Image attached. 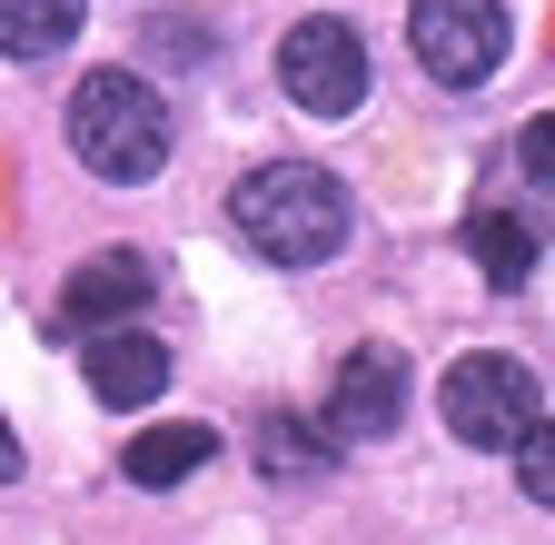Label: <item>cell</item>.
I'll return each mask as SVG.
<instances>
[{
    "mask_svg": "<svg viewBox=\"0 0 555 545\" xmlns=\"http://www.w3.org/2000/svg\"><path fill=\"white\" fill-rule=\"evenodd\" d=\"M229 219H238V238L258 248V258H278V268H318V258H337L347 248V189H337V169H318V159H268V169H248L238 189H229Z\"/></svg>",
    "mask_w": 555,
    "mask_h": 545,
    "instance_id": "1",
    "label": "cell"
},
{
    "mask_svg": "<svg viewBox=\"0 0 555 545\" xmlns=\"http://www.w3.org/2000/svg\"><path fill=\"white\" fill-rule=\"evenodd\" d=\"M69 150H80V169L139 189L169 169V100L139 80V70H90L80 90H69Z\"/></svg>",
    "mask_w": 555,
    "mask_h": 545,
    "instance_id": "2",
    "label": "cell"
},
{
    "mask_svg": "<svg viewBox=\"0 0 555 545\" xmlns=\"http://www.w3.org/2000/svg\"><path fill=\"white\" fill-rule=\"evenodd\" d=\"M535 406H545L535 367H516V358H496V348H476V358H456V367L437 377V417H447L456 446H516V437L535 427Z\"/></svg>",
    "mask_w": 555,
    "mask_h": 545,
    "instance_id": "3",
    "label": "cell"
},
{
    "mask_svg": "<svg viewBox=\"0 0 555 545\" xmlns=\"http://www.w3.org/2000/svg\"><path fill=\"white\" fill-rule=\"evenodd\" d=\"M406 40H416V70L437 90H476V80H496L516 30L496 0H406Z\"/></svg>",
    "mask_w": 555,
    "mask_h": 545,
    "instance_id": "4",
    "label": "cell"
},
{
    "mask_svg": "<svg viewBox=\"0 0 555 545\" xmlns=\"http://www.w3.org/2000/svg\"><path fill=\"white\" fill-rule=\"evenodd\" d=\"M278 80H288V100L308 119H347L367 100V40L318 11V21H298L288 40H278Z\"/></svg>",
    "mask_w": 555,
    "mask_h": 545,
    "instance_id": "5",
    "label": "cell"
},
{
    "mask_svg": "<svg viewBox=\"0 0 555 545\" xmlns=\"http://www.w3.org/2000/svg\"><path fill=\"white\" fill-rule=\"evenodd\" d=\"M406 427V358L397 348H358L337 367V387H327V437L337 446H387Z\"/></svg>",
    "mask_w": 555,
    "mask_h": 545,
    "instance_id": "6",
    "label": "cell"
},
{
    "mask_svg": "<svg viewBox=\"0 0 555 545\" xmlns=\"http://www.w3.org/2000/svg\"><path fill=\"white\" fill-rule=\"evenodd\" d=\"M80 367H90V397L100 406H150L169 387V348L139 337V327H100L90 348H80Z\"/></svg>",
    "mask_w": 555,
    "mask_h": 545,
    "instance_id": "7",
    "label": "cell"
},
{
    "mask_svg": "<svg viewBox=\"0 0 555 545\" xmlns=\"http://www.w3.org/2000/svg\"><path fill=\"white\" fill-rule=\"evenodd\" d=\"M139 298H150V268H139L129 248H109V258H90L80 278H69V298H60V337H90V327H119Z\"/></svg>",
    "mask_w": 555,
    "mask_h": 545,
    "instance_id": "8",
    "label": "cell"
},
{
    "mask_svg": "<svg viewBox=\"0 0 555 545\" xmlns=\"http://www.w3.org/2000/svg\"><path fill=\"white\" fill-rule=\"evenodd\" d=\"M90 0H0V50L11 60H60L69 40H80Z\"/></svg>",
    "mask_w": 555,
    "mask_h": 545,
    "instance_id": "9",
    "label": "cell"
},
{
    "mask_svg": "<svg viewBox=\"0 0 555 545\" xmlns=\"http://www.w3.org/2000/svg\"><path fill=\"white\" fill-rule=\"evenodd\" d=\"M208 456H219L208 427H139L129 437V486H189Z\"/></svg>",
    "mask_w": 555,
    "mask_h": 545,
    "instance_id": "10",
    "label": "cell"
},
{
    "mask_svg": "<svg viewBox=\"0 0 555 545\" xmlns=\"http://www.w3.org/2000/svg\"><path fill=\"white\" fill-rule=\"evenodd\" d=\"M466 248H476V268H486V288H516L545 238H535L526 219H506V209H486V219H466Z\"/></svg>",
    "mask_w": 555,
    "mask_h": 545,
    "instance_id": "11",
    "label": "cell"
},
{
    "mask_svg": "<svg viewBox=\"0 0 555 545\" xmlns=\"http://www.w3.org/2000/svg\"><path fill=\"white\" fill-rule=\"evenodd\" d=\"M258 466L288 476V486H318V476L337 466V437H318V427H298V417H268V427H258Z\"/></svg>",
    "mask_w": 555,
    "mask_h": 545,
    "instance_id": "12",
    "label": "cell"
},
{
    "mask_svg": "<svg viewBox=\"0 0 555 545\" xmlns=\"http://www.w3.org/2000/svg\"><path fill=\"white\" fill-rule=\"evenodd\" d=\"M516 486H526L535 506H555V417H535V427L516 437Z\"/></svg>",
    "mask_w": 555,
    "mask_h": 545,
    "instance_id": "13",
    "label": "cell"
},
{
    "mask_svg": "<svg viewBox=\"0 0 555 545\" xmlns=\"http://www.w3.org/2000/svg\"><path fill=\"white\" fill-rule=\"evenodd\" d=\"M516 159H526V179H535V189H555V109H545V119H526V150H516Z\"/></svg>",
    "mask_w": 555,
    "mask_h": 545,
    "instance_id": "14",
    "label": "cell"
},
{
    "mask_svg": "<svg viewBox=\"0 0 555 545\" xmlns=\"http://www.w3.org/2000/svg\"><path fill=\"white\" fill-rule=\"evenodd\" d=\"M21 476V437H11V417H0V486Z\"/></svg>",
    "mask_w": 555,
    "mask_h": 545,
    "instance_id": "15",
    "label": "cell"
}]
</instances>
